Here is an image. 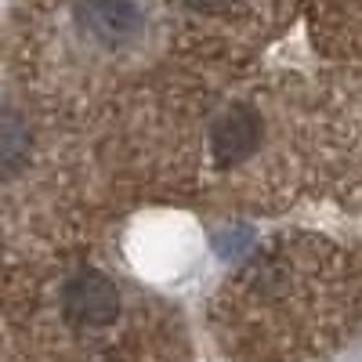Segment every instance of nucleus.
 <instances>
[{
	"label": "nucleus",
	"mask_w": 362,
	"mask_h": 362,
	"mask_svg": "<svg viewBox=\"0 0 362 362\" xmlns=\"http://www.w3.org/2000/svg\"><path fill=\"white\" fill-rule=\"evenodd\" d=\"M62 22L80 62H119L141 51L148 37L141 0H62Z\"/></svg>",
	"instance_id": "nucleus-2"
},
{
	"label": "nucleus",
	"mask_w": 362,
	"mask_h": 362,
	"mask_svg": "<svg viewBox=\"0 0 362 362\" xmlns=\"http://www.w3.org/2000/svg\"><path fill=\"white\" fill-rule=\"evenodd\" d=\"M177 8V18L206 37H232L261 29L264 11L261 0H170Z\"/></svg>",
	"instance_id": "nucleus-3"
},
{
	"label": "nucleus",
	"mask_w": 362,
	"mask_h": 362,
	"mask_svg": "<svg viewBox=\"0 0 362 362\" xmlns=\"http://www.w3.org/2000/svg\"><path fill=\"white\" fill-rule=\"evenodd\" d=\"M47 326L58 329V344H69L83 362H109L116 355V341L127 344L138 334V312L127 290L102 268H62L47 293Z\"/></svg>",
	"instance_id": "nucleus-1"
}]
</instances>
